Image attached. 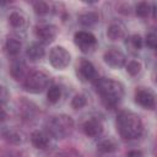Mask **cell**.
<instances>
[{
	"label": "cell",
	"instance_id": "6da1fadb",
	"mask_svg": "<svg viewBox=\"0 0 157 157\" xmlns=\"http://www.w3.org/2000/svg\"><path fill=\"white\" fill-rule=\"evenodd\" d=\"M94 86L103 105L108 109L115 108L124 97V86L117 80L109 77H98L94 81Z\"/></svg>",
	"mask_w": 157,
	"mask_h": 157
},
{
	"label": "cell",
	"instance_id": "7a4b0ae2",
	"mask_svg": "<svg viewBox=\"0 0 157 157\" xmlns=\"http://www.w3.org/2000/svg\"><path fill=\"white\" fill-rule=\"evenodd\" d=\"M117 130L124 140H135L142 135L144 123L136 113L121 110L117 117Z\"/></svg>",
	"mask_w": 157,
	"mask_h": 157
},
{
	"label": "cell",
	"instance_id": "3957f363",
	"mask_svg": "<svg viewBox=\"0 0 157 157\" xmlns=\"http://www.w3.org/2000/svg\"><path fill=\"white\" fill-rule=\"evenodd\" d=\"M75 123L70 115H53L45 121V131L54 139H65L74 131Z\"/></svg>",
	"mask_w": 157,
	"mask_h": 157
},
{
	"label": "cell",
	"instance_id": "277c9868",
	"mask_svg": "<svg viewBox=\"0 0 157 157\" xmlns=\"http://www.w3.org/2000/svg\"><path fill=\"white\" fill-rule=\"evenodd\" d=\"M50 76L40 70H36L26 76L23 80V88L31 93H39L47 90L50 85Z\"/></svg>",
	"mask_w": 157,
	"mask_h": 157
},
{
	"label": "cell",
	"instance_id": "5b68a950",
	"mask_svg": "<svg viewBox=\"0 0 157 157\" xmlns=\"http://www.w3.org/2000/svg\"><path fill=\"white\" fill-rule=\"evenodd\" d=\"M74 43L82 53H92L97 48V38L93 33L88 31H77L74 34Z\"/></svg>",
	"mask_w": 157,
	"mask_h": 157
},
{
	"label": "cell",
	"instance_id": "8992f818",
	"mask_svg": "<svg viewBox=\"0 0 157 157\" xmlns=\"http://www.w3.org/2000/svg\"><path fill=\"white\" fill-rule=\"evenodd\" d=\"M49 63L54 69L58 70H64L65 67L69 66L70 61H71V55L69 53V50H66V48L64 47H54L50 52H49Z\"/></svg>",
	"mask_w": 157,
	"mask_h": 157
},
{
	"label": "cell",
	"instance_id": "52a82bcc",
	"mask_svg": "<svg viewBox=\"0 0 157 157\" xmlns=\"http://www.w3.org/2000/svg\"><path fill=\"white\" fill-rule=\"evenodd\" d=\"M34 33L40 44H49L56 38L58 28L52 23H40L36 26Z\"/></svg>",
	"mask_w": 157,
	"mask_h": 157
},
{
	"label": "cell",
	"instance_id": "ba28073f",
	"mask_svg": "<svg viewBox=\"0 0 157 157\" xmlns=\"http://www.w3.org/2000/svg\"><path fill=\"white\" fill-rule=\"evenodd\" d=\"M103 60L108 66H110L113 69H120L126 64L125 54L118 48L107 49L103 54Z\"/></svg>",
	"mask_w": 157,
	"mask_h": 157
},
{
	"label": "cell",
	"instance_id": "9c48e42d",
	"mask_svg": "<svg viewBox=\"0 0 157 157\" xmlns=\"http://www.w3.org/2000/svg\"><path fill=\"white\" fill-rule=\"evenodd\" d=\"M77 75L82 81H86V82H94L98 78V72L94 65L87 59L80 60L77 65Z\"/></svg>",
	"mask_w": 157,
	"mask_h": 157
},
{
	"label": "cell",
	"instance_id": "30bf717a",
	"mask_svg": "<svg viewBox=\"0 0 157 157\" xmlns=\"http://www.w3.org/2000/svg\"><path fill=\"white\" fill-rule=\"evenodd\" d=\"M135 102L145 108V109H155L156 107V98H155V93L145 87H139L135 91Z\"/></svg>",
	"mask_w": 157,
	"mask_h": 157
},
{
	"label": "cell",
	"instance_id": "8fae6325",
	"mask_svg": "<svg viewBox=\"0 0 157 157\" xmlns=\"http://www.w3.org/2000/svg\"><path fill=\"white\" fill-rule=\"evenodd\" d=\"M82 130L88 137H98L103 132V124L98 118H90L83 123Z\"/></svg>",
	"mask_w": 157,
	"mask_h": 157
},
{
	"label": "cell",
	"instance_id": "7c38bea8",
	"mask_svg": "<svg viewBox=\"0 0 157 157\" xmlns=\"http://www.w3.org/2000/svg\"><path fill=\"white\" fill-rule=\"evenodd\" d=\"M10 74L13 80L16 81H23L27 76V65L26 61L21 58H16L12 60L10 65Z\"/></svg>",
	"mask_w": 157,
	"mask_h": 157
},
{
	"label": "cell",
	"instance_id": "4fadbf2b",
	"mask_svg": "<svg viewBox=\"0 0 157 157\" xmlns=\"http://www.w3.org/2000/svg\"><path fill=\"white\" fill-rule=\"evenodd\" d=\"M31 142L32 145L36 147V148H39V150H45L49 147L50 145V139L52 136L47 132V131H43V130H34L32 134H31Z\"/></svg>",
	"mask_w": 157,
	"mask_h": 157
},
{
	"label": "cell",
	"instance_id": "5bb4252c",
	"mask_svg": "<svg viewBox=\"0 0 157 157\" xmlns=\"http://www.w3.org/2000/svg\"><path fill=\"white\" fill-rule=\"evenodd\" d=\"M18 110H20L21 117L23 119H26V120L33 119L37 115V113H38L37 105L33 102H31L28 99H25V98L18 102Z\"/></svg>",
	"mask_w": 157,
	"mask_h": 157
},
{
	"label": "cell",
	"instance_id": "9a60e30c",
	"mask_svg": "<svg viewBox=\"0 0 157 157\" xmlns=\"http://www.w3.org/2000/svg\"><path fill=\"white\" fill-rule=\"evenodd\" d=\"M126 28L120 21H113L107 28V36L110 40H120L125 37Z\"/></svg>",
	"mask_w": 157,
	"mask_h": 157
},
{
	"label": "cell",
	"instance_id": "2e32d148",
	"mask_svg": "<svg viewBox=\"0 0 157 157\" xmlns=\"http://www.w3.org/2000/svg\"><path fill=\"white\" fill-rule=\"evenodd\" d=\"M21 49H22L21 38L15 36V34L7 36V38L5 40V50H6V53L9 55H11V56H17L21 53Z\"/></svg>",
	"mask_w": 157,
	"mask_h": 157
},
{
	"label": "cell",
	"instance_id": "e0dca14e",
	"mask_svg": "<svg viewBox=\"0 0 157 157\" xmlns=\"http://www.w3.org/2000/svg\"><path fill=\"white\" fill-rule=\"evenodd\" d=\"M9 23L15 29H23L27 26V17L22 11L15 10L9 16Z\"/></svg>",
	"mask_w": 157,
	"mask_h": 157
},
{
	"label": "cell",
	"instance_id": "ac0fdd59",
	"mask_svg": "<svg viewBox=\"0 0 157 157\" xmlns=\"http://www.w3.org/2000/svg\"><path fill=\"white\" fill-rule=\"evenodd\" d=\"M26 55L31 61H38L45 55V49L40 43H32L27 47Z\"/></svg>",
	"mask_w": 157,
	"mask_h": 157
},
{
	"label": "cell",
	"instance_id": "d6986e66",
	"mask_svg": "<svg viewBox=\"0 0 157 157\" xmlns=\"http://www.w3.org/2000/svg\"><path fill=\"white\" fill-rule=\"evenodd\" d=\"M99 21V15L96 11H86L78 15V22L85 27H92Z\"/></svg>",
	"mask_w": 157,
	"mask_h": 157
},
{
	"label": "cell",
	"instance_id": "ffe728a7",
	"mask_svg": "<svg viewBox=\"0 0 157 157\" xmlns=\"http://www.w3.org/2000/svg\"><path fill=\"white\" fill-rule=\"evenodd\" d=\"M2 135H4V139L11 145H20L25 141L23 135L18 130H15V129H7L2 132Z\"/></svg>",
	"mask_w": 157,
	"mask_h": 157
},
{
	"label": "cell",
	"instance_id": "44dd1931",
	"mask_svg": "<svg viewBox=\"0 0 157 157\" xmlns=\"http://www.w3.org/2000/svg\"><path fill=\"white\" fill-rule=\"evenodd\" d=\"M97 150L101 153H113L118 150V144L113 139H104L98 142Z\"/></svg>",
	"mask_w": 157,
	"mask_h": 157
},
{
	"label": "cell",
	"instance_id": "7402d4cb",
	"mask_svg": "<svg viewBox=\"0 0 157 157\" xmlns=\"http://www.w3.org/2000/svg\"><path fill=\"white\" fill-rule=\"evenodd\" d=\"M135 13L141 18H147L152 13V4L147 1H140L135 6Z\"/></svg>",
	"mask_w": 157,
	"mask_h": 157
},
{
	"label": "cell",
	"instance_id": "603a6c76",
	"mask_svg": "<svg viewBox=\"0 0 157 157\" xmlns=\"http://www.w3.org/2000/svg\"><path fill=\"white\" fill-rule=\"evenodd\" d=\"M33 10L36 12V15L38 16H48L49 13L53 12V9H52V5L47 1H36L33 4Z\"/></svg>",
	"mask_w": 157,
	"mask_h": 157
},
{
	"label": "cell",
	"instance_id": "cb8c5ba5",
	"mask_svg": "<svg viewBox=\"0 0 157 157\" xmlns=\"http://www.w3.org/2000/svg\"><path fill=\"white\" fill-rule=\"evenodd\" d=\"M126 45H129L130 49L139 52L144 47V39L140 34H131L126 38Z\"/></svg>",
	"mask_w": 157,
	"mask_h": 157
},
{
	"label": "cell",
	"instance_id": "d4e9b609",
	"mask_svg": "<svg viewBox=\"0 0 157 157\" xmlns=\"http://www.w3.org/2000/svg\"><path fill=\"white\" fill-rule=\"evenodd\" d=\"M61 87L59 85H50L47 92V98L50 103H56L59 102V99L61 98Z\"/></svg>",
	"mask_w": 157,
	"mask_h": 157
},
{
	"label": "cell",
	"instance_id": "484cf974",
	"mask_svg": "<svg viewBox=\"0 0 157 157\" xmlns=\"http://www.w3.org/2000/svg\"><path fill=\"white\" fill-rule=\"evenodd\" d=\"M125 67H126V72L130 76H136L140 74L142 65L137 60H130V61H128V64H125Z\"/></svg>",
	"mask_w": 157,
	"mask_h": 157
},
{
	"label": "cell",
	"instance_id": "4316f807",
	"mask_svg": "<svg viewBox=\"0 0 157 157\" xmlns=\"http://www.w3.org/2000/svg\"><path fill=\"white\" fill-rule=\"evenodd\" d=\"M87 104V97L82 93H78L76 96H74V98L71 99V107L74 109H81Z\"/></svg>",
	"mask_w": 157,
	"mask_h": 157
},
{
	"label": "cell",
	"instance_id": "83f0119b",
	"mask_svg": "<svg viewBox=\"0 0 157 157\" xmlns=\"http://www.w3.org/2000/svg\"><path fill=\"white\" fill-rule=\"evenodd\" d=\"M145 43H146V45H147L150 49H152V50L156 49V47H157V34H156L155 31H150V32L146 34Z\"/></svg>",
	"mask_w": 157,
	"mask_h": 157
},
{
	"label": "cell",
	"instance_id": "f1b7e54d",
	"mask_svg": "<svg viewBox=\"0 0 157 157\" xmlns=\"http://www.w3.org/2000/svg\"><path fill=\"white\" fill-rule=\"evenodd\" d=\"M56 157H82V156L74 148H66V150L60 151L56 155Z\"/></svg>",
	"mask_w": 157,
	"mask_h": 157
},
{
	"label": "cell",
	"instance_id": "f546056e",
	"mask_svg": "<svg viewBox=\"0 0 157 157\" xmlns=\"http://www.w3.org/2000/svg\"><path fill=\"white\" fill-rule=\"evenodd\" d=\"M7 101H9V92L2 85H0V104L6 103Z\"/></svg>",
	"mask_w": 157,
	"mask_h": 157
},
{
	"label": "cell",
	"instance_id": "4dcf8cb0",
	"mask_svg": "<svg viewBox=\"0 0 157 157\" xmlns=\"http://www.w3.org/2000/svg\"><path fill=\"white\" fill-rule=\"evenodd\" d=\"M126 157H144V153L141 150H130L126 153Z\"/></svg>",
	"mask_w": 157,
	"mask_h": 157
},
{
	"label": "cell",
	"instance_id": "1f68e13d",
	"mask_svg": "<svg viewBox=\"0 0 157 157\" xmlns=\"http://www.w3.org/2000/svg\"><path fill=\"white\" fill-rule=\"evenodd\" d=\"M6 118H7V113L5 112V109H4V108H1V107H0V123H2Z\"/></svg>",
	"mask_w": 157,
	"mask_h": 157
}]
</instances>
